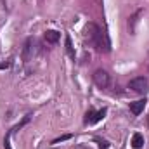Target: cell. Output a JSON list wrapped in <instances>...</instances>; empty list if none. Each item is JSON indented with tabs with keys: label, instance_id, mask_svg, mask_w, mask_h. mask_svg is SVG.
Returning <instances> with one entry per match:
<instances>
[{
	"label": "cell",
	"instance_id": "6da1fadb",
	"mask_svg": "<svg viewBox=\"0 0 149 149\" xmlns=\"http://www.w3.org/2000/svg\"><path fill=\"white\" fill-rule=\"evenodd\" d=\"M83 42L85 43H88V45H92V47H95L97 50H104V52H108L109 50V42H108V38L104 37V33L101 31V28L95 24V23H87L85 24V28H83Z\"/></svg>",
	"mask_w": 149,
	"mask_h": 149
},
{
	"label": "cell",
	"instance_id": "7a4b0ae2",
	"mask_svg": "<svg viewBox=\"0 0 149 149\" xmlns=\"http://www.w3.org/2000/svg\"><path fill=\"white\" fill-rule=\"evenodd\" d=\"M128 88H132V90H134V92H137V94H146V92L149 90L148 78H144V76H137V78L130 80Z\"/></svg>",
	"mask_w": 149,
	"mask_h": 149
},
{
	"label": "cell",
	"instance_id": "3957f363",
	"mask_svg": "<svg viewBox=\"0 0 149 149\" xmlns=\"http://www.w3.org/2000/svg\"><path fill=\"white\" fill-rule=\"evenodd\" d=\"M37 54V42H35V38L30 37L26 38V42H24V47H23V59L28 63V61H31L33 59V56Z\"/></svg>",
	"mask_w": 149,
	"mask_h": 149
},
{
	"label": "cell",
	"instance_id": "277c9868",
	"mask_svg": "<svg viewBox=\"0 0 149 149\" xmlns=\"http://www.w3.org/2000/svg\"><path fill=\"white\" fill-rule=\"evenodd\" d=\"M92 76H94V81L99 88H106L109 85V74L106 70H95Z\"/></svg>",
	"mask_w": 149,
	"mask_h": 149
},
{
	"label": "cell",
	"instance_id": "5b68a950",
	"mask_svg": "<svg viewBox=\"0 0 149 149\" xmlns=\"http://www.w3.org/2000/svg\"><path fill=\"white\" fill-rule=\"evenodd\" d=\"M106 113H108V109H106V108H102V109H99V111L88 109V111H87V114H85V123H88V125H94V123L101 121V120L106 116Z\"/></svg>",
	"mask_w": 149,
	"mask_h": 149
},
{
	"label": "cell",
	"instance_id": "8992f818",
	"mask_svg": "<svg viewBox=\"0 0 149 149\" xmlns=\"http://www.w3.org/2000/svg\"><path fill=\"white\" fill-rule=\"evenodd\" d=\"M43 38H45V42L47 43H57L59 42V38H61V33L59 31H56V30H47L45 33H43Z\"/></svg>",
	"mask_w": 149,
	"mask_h": 149
},
{
	"label": "cell",
	"instance_id": "52a82bcc",
	"mask_svg": "<svg viewBox=\"0 0 149 149\" xmlns=\"http://www.w3.org/2000/svg\"><path fill=\"white\" fill-rule=\"evenodd\" d=\"M146 99H139V101H134V102H130V111L134 113V114H141L142 109L146 108Z\"/></svg>",
	"mask_w": 149,
	"mask_h": 149
},
{
	"label": "cell",
	"instance_id": "ba28073f",
	"mask_svg": "<svg viewBox=\"0 0 149 149\" xmlns=\"http://www.w3.org/2000/svg\"><path fill=\"white\" fill-rule=\"evenodd\" d=\"M144 146V137H142V134H134V137H132V148L134 149H141Z\"/></svg>",
	"mask_w": 149,
	"mask_h": 149
},
{
	"label": "cell",
	"instance_id": "9c48e42d",
	"mask_svg": "<svg viewBox=\"0 0 149 149\" xmlns=\"http://www.w3.org/2000/svg\"><path fill=\"white\" fill-rule=\"evenodd\" d=\"M142 14V10H137L132 17H130V21H128V28H130V33H134L135 31V23H137V17Z\"/></svg>",
	"mask_w": 149,
	"mask_h": 149
},
{
	"label": "cell",
	"instance_id": "30bf717a",
	"mask_svg": "<svg viewBox=\"0 0 149 149\" xmlns=\"http://www.w3.org/2000/svg\"><path fill=\"white\" fill-rule=\"evenodd\" d=\"M66 52H68V56L74 59V49H73V43H71V38L66 35Z\"/></svg>",
	"mask_w": 149,
	"mask_h": 149
},
{
	"label": "cell",
	"instance_id": "8fae6325",
	"mask_svg": "<svg viewBox=\"0 0 149 149\" xmlns=\"http://www.w3.org/2000/svg\"><path fill=\"white\" fill-rule=\"evenodd\" d=\"M30 120H31V116H30V114H28V116H24V118H23V121H19V123H17V125H16V127L10 130V134H12V132H17V130H21V128H23V127H24V125L30 121Z\"/></svg>",
	"mask_w": 149,
	"mask_h": 149
},
{
	"label": "cell",
	"instance_id": "7c38bea8",
	"mask_svg": "<svg viewBox=\"0 0 149 149\" xmlns=\"http://www.w3.org/2000/svg\"><path fill=\"white\" fill-rule=\"evenodd\" d=\"M68 139H71V135H70V134H66V135H61V137L54 139V141H52V144H59V142H63V141H68Z\"/></svg>",
	"mask_w": 149,
	"mask_h": 149
},
{
	"label": "cell",
	"instance_id": "4fadbf2b",
	"mask_svg": "<svg viewBox=\"0 0 149 149\" xmlns=\"http://www.w3.org/2000/svg\"><path fill=\"white\" fill-rule=\"evenodd\" d=\"M3 146H5V149H12V148H10V134L5 137V141H3Z\"/></svg>",
	"mask_w": 149,
	"mask_h": 149
},
{
	"label": "cell",
	"instance_id": "5bb4252c",
	"mask_svg": "<svg viewBox=\"0 0 149 149\" xmlns=\"http://www.w3.org/2000/svg\"><path fill=\"white\" fill-rule=\"evenodd\" d=\"M97 142H99V149H108V148H109V146H108V142H106V141H101V139H99V141H97Z\"/></svg>",
	"mask_w": 149,
	"mask_h": 149
},
{
	"label": "cell",
	"instance_id": "9a60e30c",
	"mask_svg": "<svg viewBox=\"0 0 149 149\" xmlns=\"http://www.w3.org/2000/svg\"><path fill=\"white\" fill-rule=\"evenodd\" d=\"M9 66H10V63H2V64H0V70H3V68H9Z\"/></svg>",
	"mask_w": 149,
	"mask_h": 149
}]
</instances>
